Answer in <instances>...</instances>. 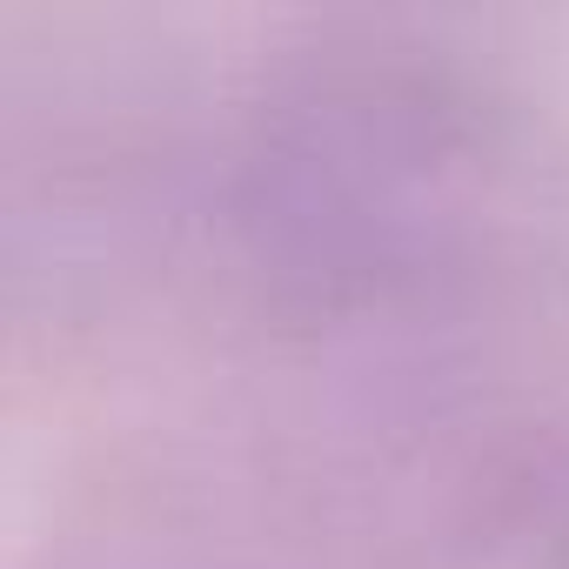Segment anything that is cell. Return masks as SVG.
<instances>
[{"instance_id":"6da1fadb","label":"cell","mask_w":569,"mask_h":569,"mask_svg":"<svg viewBox=\"0 0 569 569\" xmlns=\"http://www.w3.org/2000/svg\"><path fill=\"white\" fill-rule=\"evenodd\" d=\"M502 194V128L456 68L409 48H329L248 108L228 221L281 309L389 316L496 248Z\"/></svg>"}]
</instances>
